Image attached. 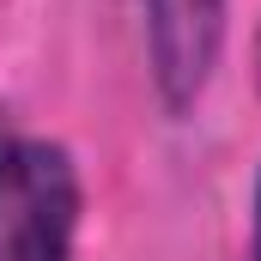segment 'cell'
I'll use <instances>...</instances> for the list:
<instances>
[{"label": "cell", "mask_w": 261, "mask_h": 261, "mask_svg": "<svg viewBox=\"0 0 261 261\" xmlns=\"http://www.w3.org/2000/svg\"><path fill=\"white\" fill-rule=\"evenodd\" d=\"M140 31L158 103L170 116L195 110L225 49V0H140Z\"/></svg>", "instance_id": "2"}, {"label": "cell", "mask_w": 261, "mask_h": 261, "mask_svg": "<svg viewBox=\"0 0 261 261\" xmlns=\"http://www.w3.org/2000/svg\"><path fill=\"white\" fill-rule=\"evenodd\" d=\"M255 261H261V182H255Z\"/></svg>", "instance_id": "3"}, {"label": "cell", "mask_w": 261, "mask_h": 261, "mask_svg": "<svg viewBox=\"0 0 261 261\" xmlns=\"http://www.w3.org/2000/svg\"><path fill=\"white\" fill-rule=\"evenodd\" d=\"M79 170L55 140L0 146V261H73Z\"/></svg>", "instance_id": "1"}]
</instances>
